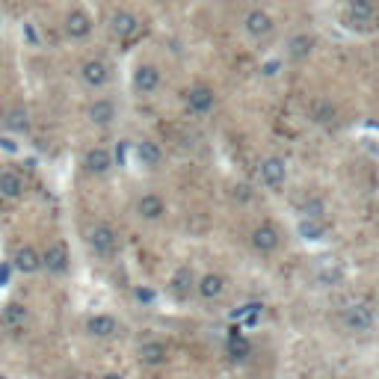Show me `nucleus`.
Here are the masks:
<instances>
[{
	"mask_svg": "<svg viewBox=\"0 0 379 379\" xmlns=\"http://www.w3.org/2000/svg\"><path fill=\"white\" fill-rule=\"evenodd\" d=\"M83 329H86V335L95 338V341H110V338L122 335L124 326H122V320H119V317H113V314L98 311V314H90V317H86Z\"/></svg>",
	"mask_w": 379,
	"mask_h": 379,
	"instance_id": "obj_14",
	"label": "nucleus"
},
{
	"mask_svg": "<svg viewBox=\"0 0 379 379\" xmlns=\"http://www.w3.org/2000/svg\"><path fill=\"white\" fill-rule=\"evenodd\" d=\"M347 15L352 21H371L376 15V0H347Z\"/></svg>",
	"mask_w": 379,
	"mask_h": 379,
	"instance_id": "obj_26",
	"label": "nucleus"
},
{
	"mask_svg": "<svg viewBox=\"0 0 379 379\" xmlns=\"http://www.w3.org/2000/svg\"><path fill=\"white\" fill-rule=\"evenodd\" d=\"M341 323L350 332H368L373 326V311L368 306H347L341 311Z\"/></svg>",
	"mask_w": 379,
	"mask_h": 379,
	"instance_id": "obj_23",
	"label": "nucleus"
},
{
	"mask_svg": "<svg viewBox=\"0 0 379 379\" xmlns=\"http://www.w3.org/2000/svg\"><path fill=\"white\" fill-rule=\"evenodd\" d=\"M314 48H317V39L311 33H294L285 45V54L290 62H306L314 54Z\"/></svg>",
	"mask_w": 379,
	"mask_h": 379,
	"instance_id": "obj_24",
	"label": "nucleus"
},
{
	"mask_svg": "<svg viewBox=\"0 0 379 379\" xmlns=\"http://www.w3.org/2000/svg\"><path fill=\"white\" fill-rule=\"evenodd\" d=\"M311 119L317 122V124H335V119H338V107L332 104L329 98H317L311 104Z\"/></svg>",
	"mask_w": 379,
	"mask_h": 379,
	"instance_id": "obj_25",
	"label": "nucleus"
},
{
	"mask_svg": "<svg viewBox=\"0 0 379 379\" xmlns=\"http://www.w3.org/2000/svg\"><path fill=\"white\" fill-rule=\"evenodd\" d=\"M134 160H136V166H140V169L157 172V169H163V163H166V155H163L160 143H155V140H140V143L134 145Z\"/></svg>",
	"mask_w": 379,
	"mask_h": 379,
	"instance_id": "obj_19",
	"label": "nucleus"
},
{
	"mask_svg": "<svg viewBox=\"0 0 379 379\" xmlns=\"http://www.w3.org/2000/svg\"><path fill=\"white\" fill-rule=\"evenodd\" d=\"M0 335H3V332H0Z\"/></svg>",
	"mask_w": 379,
	"mask_h": 379,
	"instance_id": "obj_33",
	"label": "nucleus"
},
{
	"mask_svg": "<svg viewBox=\"0 0 379 379\" xmlns=\"http://www.w3.org/2000/svg\"><path fill=\"white\" fill-rule=\"evenodd\" d=\"M299 231L306 234L308 240H320V234H323L320 220H302V222H299Z\"/></svg>",
	"mask_w": 379,
	"mask_h": 379,
	"instance_id": "obj_29",
	"label": "nucleus"
},
{
	"mask_svg": "<svg viewBox=\"0 0 379 379\" xmlns=\"http://www.w3.org/2000/svg\"><path fill=\"white\" fill-rule=\"evenodd\" d=\"M131 86H134V92L140 95V98L157 95V92H160V86H163V69L157 66L155 59H140V62L134 66Z\"/></svg>",
	"mask_w": 379,
	"mask_h": 379,
	"instance_id": "obj_6",
	"label": "nucleus"
},
{
	"mask_svg": "<svg viewBox=\"0 0 379 379\" xmlns=\"http://www.w3.org/2000/svg\"><path fill=\"white\" fill-rule=\"evenodd\" d=\"M101 379H124V376H122V373H116V371H110V373H104Z\"/></svg>",
	"mask_w": 379,
	"mask_h": 379,
	"instance_id": "obj_30",
	"label": "nucleus"
},
{
	"mask_svg": "<svg viewBox=\"0 0 379 379\" xmlns=\"http://www.w3.org/2000/svg\"><path fill=\"white\" fill-rule=\"evenodd\" d=\"M80 166H83V172L90 175V178H107V175L116 169V155H113L107 145L95 143L80 155Z\"/></svg>",
	"mask_w": 379,
	"mask_h": 379,
	"instance_id": "obj_9",
	"label": "nucleus"
},
{
	"mask_svg": "<svg viewBox=\"0 0 379 379\" xmlns=\"http://www.w3.org/2000/svg\"><path fill=\"white\" fill-rule=\"evenodd\" d=\"M229 352H231V359H234V362H243V359L249 356V341H246V338H231Z\"/></svg>",
	"mask_w": 379,
	"mask_h": 379,
	"instance_id": "obj_28",
	"label": "nucleus"
},
{
	"mask_svg": "<svg viewBox=\"0 0 379 379\" xmlns=\"http://www.w3.org/2000/svg\"><path fill=\"white\" fill-rule=\"evenodd\" d=\"M24 193H27V181H24V175L18 169H12V166L0 169V199L18 201V199H24Z\"/></svg>",
	"mask_w": 379,
	"mask_h": 379,
	"instance_id": "obj_21",
	"label": "nucleus"
},
{
	"mask_svg": "<svg viewBox=\"0 0 379 379\" xmlns=\"http://www.w3.org/2000/svg\"><path fill=\"white\" fill-rule=\"evenodd\" d=\"M86 246L98 261H113L122 252V237L116 231V225L110 222H95L90 231H86Z\"/></svg>",
	"mask_w": 379,
	"mask_h": 379,
	"instance_id": "obj_3",
	"label": "nucleus"
},
{
	"mask_svg": "<svg viewBox=\"0 0 379 379\" xmlns=\"http://www.w3.org/2000/svg\"><path fill=\"white\" fill-rule=\"evenodd\" d=\"M136 359H140L143 368H166L169 362V347L166 341L160 338H148L140 344V350H136Z\"/></svg>",
	"mask_w": 379,
	"mask_h": 379,
	"instance_id": "obj_20",
	"label": "nucleus"
},
{
	"mask_svg": "<svg viewBox=\"0 0 379 379\" xmlns=\"http://www.w3.org/2000/svg\"><path fill=\"white\" fill-rule=\"evenodd\" d=\"M119 116H122V107H119V101L110 95H95L90 104H86V119H90V124L98 131L113 128V124L119 122Z\"/></svg>",
	"mask_w": 379,
	"mask_h": 379,
	"instance_id": "obj_8",
	"label": "nucleus"
},
{
	"mask_svg": "<svg viewBox=\"0 0 379 379\" xmlns=\"http://www.w3.org/2000/svg\"><path fill=\"white\" fill-rule=\"evenodd\" d=\"M12 267H15V273L21 276H36V273H42V252L36 249L33 243H21L12 249Z\"/></svg>",
	"mask_w": 379,
	"mask_h": 379,
	"instance_id": "obj_18",
	"label": "nucleus"
},
{
	"mask_svg": "<svg viewBox=\"0 0 379 379\" xmlns=\"http://www.w3.org/2000/svg\"><path fill=\"white\" fill-rule=\"evenodd\" d=\"M104 27L110 33V39H116L119 45H128L134 39H140L145 24L140 18V12H134L131 6H113L104 18Z\"/></svg>",
	"mask_w": 379,
	"mask_h": 379,
	"instance_id": "obj_1",
	"label": "nucleus"
},
{
	"mask_svg": "<svg viewBox=\"0 0 379 379\" xmlns=\"http://www.w3.org/2000/svg\"><path fill=\"white\" fill-rule=\"evenodd\" d=\"M181 101H184V110L190 113V116L205 119V116H210V113L217 110V104H220V95H217V90H213L210 83H205V80H196V83H190L187 90H184Z\"/></svg>",
	"mask_w": 379,
	"mask_h": 379,
	"instance_id": "obj_4",
	"label": "nucleus"
},
{
	"mask_svg": "<svg viewBox=\"0 0 379 379\" xmlns=\"http://www.w3.org/2000/svg\"><path fill=\"white\" fill-rule=\"evenodd\" d=\"M196 285H199V276L193 273L190 264H181V267H175V273L169 276V294L175 302H187L196 296Z\"/></svg>",
	"mask_w": 379,
	"mask_h": 379,
	"instance_id": "obj_13",
	"label": "nucleus"
},
{
	"mask_svg": "<svg viewBox=\"0 0 379 379\" xmlns=\"http://www.w3.org/2000/svg\"><path fill=\"white\" fill-rule=\"evenodd\" d=\"M299 210H302V217L306 220H320L323 217V201L320 199H306Z\"/></svg>",
	"mask_w": 379,
	"mask_h": 379,
	"instance_id": "obj_27",
	"label": "nucleus"
},
{
	"mask_svg": "<svg viewBox=\"0 0 379 379\" xmlns=\"http://www.w3.org/2000/svg\"><path fill=\"white\" fill-rule=\"evenodd\" d=\"M155 3H166V0H155Z\"/></svg>",
	"mask_w": 379,
	"mask_h": 379,
	"instance_id": "obj_32",
	"label": "nucleus"
},
{
	"mask_svg": "<svg viewBox=\"0 0 379 379\" xmlns=\"http://www.w3.org/2000/svg\"><path fill=\"white\" fill-rule=\"evenodd\" d=\"M240 30H243V36L249 42H267L276 33V18L267 9L252 6V9L243 12V18H240Z\"/></svg>",
	"mask_w": 379,
	"mask_h": 379,
	"instance_id": "obj_7",
	"label": "nucleus"
},
{
	"mask_svg": "<svg viewBox=\"0 0 379 379\" xmlns=\"http://www.w3.org/2000/svg\"><path fill=\"white\" fill-rule=\"evenodd\" d=\"M30 323V308L24 302H6L3 311H0V329L6 332H21L27 329Z\"/></svg>",
	"mask_w": 379,
	"mask_h": 379,
	"instance_id": "obj_22",
	"label": "nucleus"
},
{
	"mask_svg": "<svg viewBox=\"0 0 379 379\" xmlns=\"http://www.w3.org/2000/svg\"><path fill=\"white\" fill-rule=\"evenodd\" d=\"M42 270L57 279L71 273V252L62 240H48V246L42 249Z\"/></svg>",
	"mask_w": 379,
	"mask_h": 379,
	"instance_id": "obj_10",
	"label": "nucleus"
},
{
	"mask_svg": "<svg viewBox=\"0 0 379 379\" xmlns=\"http://www.w3.org/2000/svg\"><path fill=\"white\" fill-rule=\"evenodd\" d=\"M3 24H6V15H3V9H0V30H3Z\"/></svg>",
	"mask_w": 379,
	"mask_h": 379,
	"instance_id": "obj_31",
	"label": "nucleus"
},
{
	"mask_svg": "<svg viewBox=\"0 0 379 379\" xmlns=\"http://www.w3.org/2000/svg\"><path fill=\"white\" fill-rule=\"evenodd\" d=\"M0 124H3V131L15 134V136H24V134H30V128H33V116H30V107L24 104V101H15V104L3 107V113H0Z\"/></svg>",
	"mask_w": 379,
	"mask_h": 379,
	"instance_id": "obj_12",
	"label": "nucleus"
},
{
	"mask_svg": "<svg viewBox=\"0 0 379 379\" xmlns=\"http://www.w3.org/2000/svg\"><path fill=\"white\" fill-rule=\"evenodd\" d=\"M249 246L255 249L258 255H273V252H279V246H282V234L273 222H261L249 231Z\"/></svg>",
	"mask_w": 379,
	"mask_h": 379,
	"instance_id": "obj_15",
	"label": "nucleus"
},
{
	"mask_svg": "<svg viewBox=\"0 0 379 379\" xmlns=\"http://www.w3.org/2000/svg\"><path fill=\"white\" fill-rule=\"evenodd\" d=\"M225 290H229V279H225L222 273L217 270H208L199 276V285H196V296L201 302H220L225 296Z\"/></svg>",
	"mask_w": 379,
	"mask_h": 379,
	"instance_id": "obj_17",
	"label": "nucleus"
},
{
	"mask_svg": "<svg viewBox=\"0 0 379 379\" xmlns=\"http://www.w3.org/2000/svg\"><path fill=\"white\" fill-rule=\"evenodd\" d=\"M59 30H62V36H66L69 42L83 45V42H90V39H92V33H95V18H92V12L86 9V6L74 3V6L66 9V15H62Z\"/></svg>",
	"mask_w": 379,
	"mask_h": 379,
	"instance_id": "obj_2",
	"label": "nucleus"
},
{
	"mask_svg": "<svg viewBox=\"0 0 379 379\" xmlns=\"http://www.w3.org/2000/svg\"><path fill=\"white\" fill-rule=\"evenodd\" d=\"M78 80H80L90 92H104L107 86H110V80H113V66H110V59H107V57H101V54L86 57L80 66H78Z\"/></svg>",
	"mask_w": 379,
	"mask_h": 379,
	"instance_id": "obj_5",
	"label": "nucleus"
},
{
	"mask_svg": "<svg viewBox=\"0 0 379 379\" xmlns=\"http://www.w3.org/2000/svg\"><path fill=\"white\" fill-rule=\"evenodd\" d=\"M134 213H136V220H140V222L155 225V222L166 220L169 205H166V199H163L160 193H143V196H136V201H134Z\"/></svg>",
	"mask_w": 379,
	"mask_h": 379,
	"instance_id": "obj_11",
	"label": "nucleus"
},
{
	"mask_svg": "<svg viewBox=\"0 0 379 379\" xmlns=\"http://www.w3.org/2000/svg\"><path fill=\"white\" fill-rule=\"evenodd\" d=\"M258 181L267 190H282L287 184V163L282 157H264L258 163Z\"/></svg>",
	"mask_w": 379,
	"mask_h": 379,
	"instance_id": "obj_16",
	"label": "nucleus"
}]
</instances>
